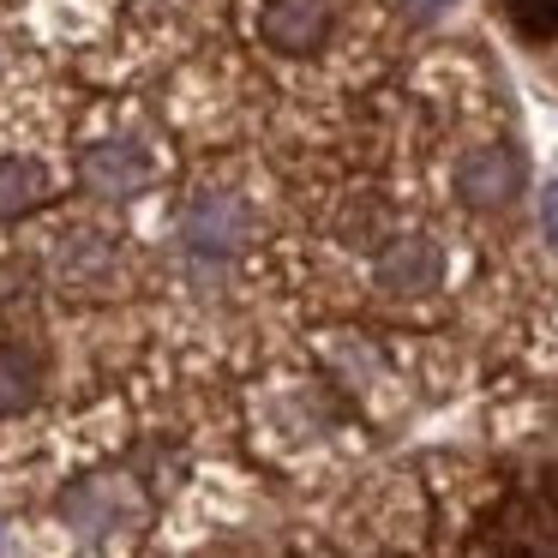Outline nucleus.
Returning <instances> with one entry per match:
<instances>
[{
  "label": "nucleus",
  "mask_w": 558,
  "mask_h": 558,
  "mask_svg": "<svg viewBox=\"0 0 558 558\" xmlns=\"http://www.w3.org/2000/svg\"><path fill=\"white\" fill-rule=\"evenodd\" d=\"M150 181H157V162L133 138H102V145H85V157H78V186L97 198H138Z\"/></svg>",
  "instance_id": "f257e3e1"
},
{
  "label": "nucleus",
  "mask_w": 558,
  "mask_h": 558,
  "mask_svg": "<svg viewBox=\"0 0 558 558\" xmlns=\"http://www.w3.org/2000/svg\"><path fill=\"white\" fill-rule=\"evenodd\" d=\"M373 277L385 294H433L445 282V253L426 234H390L373 258Z\"/></svg>",
  "instance_id": "f03ea898"
},
{
  "label": "nucleus",
  "mask_w": 558,
  "mask_h": 558,
  "mask_svg": "<svg viewBox=\"0 0 558 558\" xmlns=\"http://www.w3.org/2000/svg\"><path fill=\"white\" fill-rule=\"evenodd\" d=\"M61 517L73 522L78 534L102 541V534H114V529H133V522L145 517V498L121 481H78L73 493L61 498Z\"/></svg>",
  "instance_id": "7ed1b4c3"
},
{
  "label": "nucleus",
  "mask_w": 558,
  "mask_h": 558,
  "mask_svg": "<svg viewBox=\"0 0 558 558\" xmlns=\"http://www.w3.org/2000/svg\"><path fill=\"white\" fill-rule=\"evenodd\" d=\"M181 234H186V246H193L198 258H222L253 234V210H246L234 193H198L193 205H186Z\"/></svg>",
  "instance_id": "20e7f679"
},
{
  "label": "nucleus",
  "mask_w": 558,
  "mask_h": 558,
  "mask_svg": "<svg viewBox=\"0 0 558 558\" xmlns=\"http://www.w3.org/2000/svg\"><path fill=\"white\" fill-rule=\"evenodd\" d=\"M258 37L277 54H318L330 37V0H265Z\"/></svg>",
  "instance_id": "39448f33"
},
{
  "label": "nucleus",
  "mask_w": 558,
  "mask_h": 558,
  "mask_svg": "<svg viewBox=\"0 0 558 558\" xmlns=\"http://www.w3.org/2000/svg\"><path fill=\"white\" fill-rule=\"evenodd\" d=\"M517 186H522V162L510 157L505 145H481L457 162V193H462V205H474V210L510 205Z\"/></svg>",
  "instance_id": "423d86ee"
},
{
  "label": "nucleus",
  "mask_w": 558,
  "mask_h": 558,
  "mask_svg": "<svg viewBox=\"0 0 558 558\" xmlns=\"http://www.w3.org/2000/svg\"><path fill=\"white\" fill-rule=\"evenodd\" d=\"M114 241H102V234H66L61 253H54V277L66 282V289H85V294H109L114 289Z\"/></svg>",
  "instance_id": "0eeeda50"
},
{
  "label": "nucleus",
  "mask_w": 558,
  "mask_h": 558,
  "mask_svg": "<svg viewBox=\"0 0 558 558\" xmlns=\"http://www.w3.org/2000/svg\"><path fill=\"white\" fill-rule=\"evenodd\" d=\"M43 390V361L37 349H25V342H0V421L19 409H31Z\"/></svg>",
  "instance_id": "6e6552de"
},
{
  "label": "nucleus",
  "mask_w": 558,
  "mask_h": 558,
  "mask_svg": "<svg viewBox=\"0 0 558 558\" xmlns=\"http://www.w3.org/2000/svg\"><path fill=\"white\" fill-rule=\"evenodd\" d=\"M49 198V169L31 157H0V222L31 217Z\"/></svg>",
  "instance_id": "1a4fd4ad"
},
{
  "label": "nucleus",
  "mask_w": 558,
  "mask_h": 558,
  "mask_svg": "<svg viewBox=\"0 0 558 558\" xmlns=\"http://www.w3.org/2000/svg\"><path fill=\"white\" fill-rule=\"evenodd\" d=\"M505 13L517 19V31L534 43L558 37V0H505Z\"/></svg>",
  "instance_id": "9d476101"
},
{
  "label": "nucleus",
  "mask_w": 558,
  "mask_h": 558,
  "mask_svg": "<svg viewBox=\"0 0 558 558\" xmlns=\"http://www.w3.org/2000/svg\"><path fill=\"white\" fill-rule=\"evenodd\" d=\"M541 229L553 234V246H558V186H546V193H541Z\"/></svg>",
  "instance_id": "9b49d317"
},
{
  "label": "nucleus",
  "mask_w": 558,
  "mask_h": 558,
  "mask_svg": "<svg viewBox=\"0 0 558 558\" xmlns=\"http://www.w3.org/2000/svg\"><path fill=\"white\" fill-rule=\"evenodd\" d=\"M409 7H414V13H421V19H426V13H445L450 0H409Z\"/></svg>",
  "instance_id": "f8f14e48"
}]
</instances>
